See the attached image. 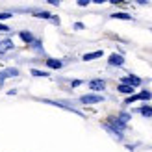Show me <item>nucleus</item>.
<instances>
[{
  "instance_id": "1",
  "label": "nucleus",
  "mask_w": 152,
  "mask_h": 152,
  "mask_svg": "<svg viewBox=\"0 0 152 152\" xmlns=\"http://www.w3.org/2000/svg\"><path fill=\"white\" fill-rule=\"evenodd\" d=\"M37 102L50 104V106H56V108L67 110V111H71V113H76V115H80V117H86V115H83V111H82V110H78V108H74V106H72L69 100H52V98H37Z\"/></svg>"
},
{
  "instance_id": "2",
  "label": "nucleus",
  "mask_w": 152,
  "mask_h": 152,
  "mask_svg": "<svg viewBox=\"0 0 152 152\" xmlns=\"http://www.w3.org/2000/svg\"><path fill=\"white\" fill-rule=\"evenodd\" d=\"M87 87H89V93H96V95H102L106 87H108V82L104 78H91L87 82Z\"/></svg>"
},
{
  "instance_id": "3",
  "label": "nucleus",
  "mask_w": 152,
  "mask_h": 152,
  "mask_svg": "<svg viewBox=\"0 0 152 152\" xmlns=\"http://www.w3.org/2000/svg\"><path fill=\"white\" fill-rule=\"evenodd\" d=\"M78 102L83 104V106H95V104H100V102H106V96L104 95H96V93H86L78 98Z\"/></svg>"
},
{
  "instance_id": "4",
  "label": "nucleus",
  "mask_w": 152,
  "mask_h": 152,
  "mask_svg": "<svg viewBox=\"0 0 152 152\" xmlns=\"http://www.w3.org/2000/svg\"><path fill=\"white\" fill-rule=\"evenodd\" d=\"M102 123H104V124H108L111 130H115V132H119V134H124V132H126V128H128L126 124H123V123H121V121L117 119V115H108V117L102 121Z\"/></svg>"
},
{
  "instance_id": "5",
  "label": "nucleus",
  "mask_w": 152,
  "mask_h": 152,
  "mask_svg": "<svg viewBox=\"0 0 152 152\" xmlns=\"http://www.w3.org/2000/svg\"><path fill=\"white\" fill-rule=\"evenodd\" d=\"M20 76V71L17 67H6V69L0 71V87H4L6 80H11V78H19Z\"/></svg>"
},
{
  "instance_id": "6",
  "label": "nucleus",
  "mask_w": 152,
  "mask_h": 152,
  "mask_svg": "<svg viewBox=\"0 0 152 152\" xmlns=\"http://www.w3.org/2000/svg\"><path fill=\"white\" fill-rule=\"evenodd\" d=\"M119 83H126V86H130V87H139V86H143V78H139L137 74H134V72H130V74H126V76H123L121 78V82Z\"/></svg>"
},
{
  "instance_id": "7",
  "label": "nucleus",
  "mask_w": 152,
  "mask_h": 152,
  "mask_svg": "<svg viewBox=\"0 0 152 152\" xmlns=\"http://www.w3.org/2000/svg\"><path fill=\"white\" fill-rule=\"evenodd\" d=\"M15 48H17V45L13 43L11 37H4V39H0V56H7Z\"/></svg>"
},
{
  "instance_id": "8",
  "label": "nucleus",
  "mask_w": 152,
  "mask_h": 152,
  "mask_svg": "<svg viewBox=\"0 0 152 152\" xmlns=\"http://www.w3.org/2000/svg\"><path fill=\"white\" fill-rule=\"evenodd\" d=\"M126 63V58L121 54V52H113V54H110L108 58V65L110 67H123Z\"/></svg>"
},
{
  "instance_id": "9",
  "label": "nucleus",
  "mask_w": 152,
  "mask_h": 152,
  "mask_svg": "<svg viewBox=\"0 0 152 152\" xmlns=\"http://www.w3.org/2000/svg\"><path fill=\"white\" fill-rule=\"evenodd\" d=\"M45 65H47L48 69H52V71H59V69H63L65 61L63 59H58V58H47L45 59Z\"/></svg>"
},
{
  "instance_id": "10",
  "label": "nucleus",
  "mask_w": 152,
  "mask_h": 152,
  "mask_svg": "<svg viewBox=\"0 0 152 152\" xmlns=\"http://www.w3.org/2000/svg\"><path fill=\"white\" fill-rule=\"evenodd\" d=\"M17 35H19V39H20L22 43H24L26 47H30V45H32V43L35 41V35H34L32 32H30V30H20V32H19Z\"/></svg>"
},
{
  "instance_id": "11",
  "label": "nucleus",
  "mask_w": 152,
  "mask_h": 152,
  "mask_svg": "<svg viewBox=\"0 0 152 152\" xmlns=\"http://www.w3.org/2000/svg\"><path fill=\"white\" fill-rule=\"evenodd\" d=\"M28 48H32L35 54H39V56H47V52H45V47H43V39H39V37H35V41L30 45Z\"/></svg>"
},
{
  "instance_id": "12",
  "label": "nucleus",
  "mask_w": 152,
  "mask_h": 152,
  "mask_svg": "<svg viewBox=\"0 0 152 152\" xmlns=\"http://www.w3.org/2000/svg\"><path fill=\"white\" fill-rule=\"evenodd\" d=\"M104 56V50H95V52H86V54L82 56V61H86V63H89V61H95V59H98V58H102Z\"/></svg>"
},
{
  "instance_id": "13",
  "label": "nucleus",
  "mask_w": 152,
  "mask_h": 152,
  "mask_svg": "<svg viewBox=\"0 0 152 152\" xmlns=\"http://www.w3.org/2000/svg\"><path fill=\"white\" fill-rule=\"evenodd\" d=\"M135 113H139L141 117L152 119V104H141L139 108H135Z\"/></svg>"
},
{
  "instance_id": "14",
  "label": "nucleus",
  "mask_w": 152,
  "mask_h": 152,
  "mask_svg": "<svg viewBox=\"0 0 152 152\" xmlns=\"http://www.w3.org/2000/svg\"><path fill=\"white\" fill-rule=\"evenodd\" d=\"M110 19H115V20H134V15L128 13V11H115L110 15Z\"/></svg>"
},
{
  "instance_id": "15",
  "label": "nucleus",
  "mask_w": 152,
  "mask_h": 152,
  "mask_svg": "<svg viewBox=\"0 0 152 152\" xmlns=\"http://www.w3.org/2000/svg\"><path fill=\"white\" fill-rule=\"evenodd\" d=\"M30 15H34L35 19H43V20H50L52 19V15L54 13H50V11H47V10H34Z\"/></svg>"
},
{
  "instance_id": "16",
  "label": "nucleus",
  "mask_w": 152,
  "mask_h": 152,
  "mask_svg": "<svg viewBox=\"0 0 152 152\" xmlns=\"http://www.w3.org/2000/svg\"><path fill=\"white\" fill-rule=\"evenodd\" d=\"M117 93L124 95V96H130V95H135V89L130 87V86H126V83H119V86H117Z\"/></svg>"
},
{
  "instance_id": "17",
  "label": "nucleus",
  "mask_w": 152,
  "mask_h": 152,
  "mask_svg": "<svg viewBox=\"0 0 152 152\" xmlns=\"http://www.w3.org/2000/svg\"><path fill=\"white\" fill-rule=\"evenodd\" d=\"M135 95H137V100L145 102V104H148L152 100V91H148V89H141L139 93H135Z\"/></svg>"
},
{
  "instance_id": "18",
  "label": "nucleus",
  "mask_w": 152,
  "mask_h": 152,
  "mask_svg": "<svg viewBox=\"0 0 152 152\" xmlns=\"http://www.w3.org/2000/svg\"><path fill=\"white\" fill-rule=\"evenodd\" d=\"M117 119H119L123 124H126V126H128V123L132 121V113H130V111H126V110H121V111L117 113Z\"/></svg>"
},
{
  "instance_id": "19",
  "label": "nucleus",
  "mask_w": 152,
  "mask_h": 152,
  "mask_svg": "<svg viewBox=\"0 0 152 152\" xmlns=\"http://www.w3.org/2000/svg\"><path fill=\"white\" fill-rule=\"evenodd\" d=\"M30 74H32V76H35V78H50V72H48V71L35 69V67H32V69H30Z\"/></svg>"
},
{
  "instance_id": "20",
  "label": "nucleus",
  "mask_w": 152,
  "mask_h": 152,
  "mask_svg": "<svg viewBox=\"0 0 152 152\" xmlns=\"http://www.w3.org/2000/svg\"><path fill=\"white\" fill-rule=\"evenodd\" d=\"M134 102H139V100H137V95H130V96H126L123 104H124V106H132Z\"/></svg>"
},
{
  "instance_id": "21",
  "label": "nucleus",
  "mask_w": 152,
  "mask_h": 152,
  "mask_svg": "<svg viewBox=\"0 0 152 152\" xmlns=\"http://www.w3.org/2000/svg\"><path fill=\"white\" fill-rule=\"evenodd\" d=\"M13 11H0V22H4V20H7V19H11L13 17Z\"/></svg>"
},
{
  "instance_id": "22",
  "label": "nucleus",
  "mask_w": 152,
  "mask_h": 152,
  "mask_svg": "<svg viewBox=\"0 0 152 152\" xmlns=\"http://www.w3.org/2000/svg\"><path fill=\"white\" fill-rule=\"evenodd\" d=\"M69 86H71V89H76V87L83 86V80H80V78H76V80H71V82H69Z\"/></svg>"
},
{
  "instance_id": "23",
  "label": "nucleus",
  "mask_w": 152,
  "mask_h": 152,
  "mask_svg": "<svg viewBox=\"0 0 152 152\" xmlns=\"http://www.w3.org/2000/svg\"><path fill=\"white\" fill-rule=\"evenodd\" d=\"M11 32V26L6 24V22H0V34H10Z\"/></svg>"
},
{
  "instance_id": "24",
  "label": "nucleus",
  "mask_w": 152,
  "mask_h": 152,
  "mask_svg": "<svg viewBox=\"0 0 152 152\" xmlns=\"http://www.w3.org/2000/svg\"><path fill=\"white\" fill-rule=\"evenodd\" d=\"M72 28L76 30V32H82V30H86V24H83V22H74Z\"/></svg>"
},
{
  "instance_id": "25",
  "label": "nucleus",
  "mask_w": 152,
  "mask_h": 152,
  "mask_svg": "<svg viewBox=\"0 0 152 152\" xmlns=\"http://www.w3.org/2000/svg\"><path fill=\"white\" fill-rule=\"evenodd\" d=\"M91 2H89V0H78V2H76V6H78V7H87Z\"/></svg>"
},
{
  "instance_id": "26",
  "label": "nucleus",
  "mask_w": 152,
  "mask_h": 152,
  "mask_svg": "<svg viewBox=\"0 0 152 152\" xmlns=\"http://www.w3.org/2000/svg\"><path fill=\"white\" fill-rule=\"evenodd\" d=\"M50 22H52V24H56V26H59V24H61V20H59V17H58V15H52Z\"/></svg>"
},
{
  "instance_id": "27",
  "label": "nucleus",
  "mask_w": 152,
  "mask_h": 152,
  "mask_svg": "<svg viewBox=\"0 0 152 152\" xmlns=\"http://www.w3.org/2000/svg\"><path fill=\"white\" fill-rule=\"evenodd\" d=\"M48 4H50V6H54V7L61 6V2H58V0H48Z\"/></svg>"
},
{
  "instance_id": "28",
  "label": "nucleus",
  "mask_w": 152,
  "mask_h": 152,
  "mask_svg": "<svg viewBox=\"0 0 152 152\" xmlns=\"http://www.w3.org/2000/svg\"><path fill=\"white\" fill-rule=\"evenodd\" d=\"M17 93H19L17 89H10V91H7V96H15V95H17Z\"/></svg>"
}]
</instances>
